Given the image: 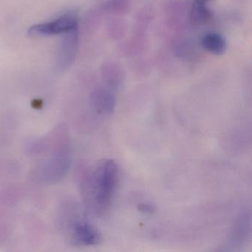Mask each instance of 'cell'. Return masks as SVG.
<instances>
[{
    "label": "cell",
    "mask_w": 252,
    "mask_h": 252,
    "mask_svg": "<svg viewBox=\"0 0 252 252\" xmlns=\"http://www.w3.org/2000/svg\"><path fill=\"white\" fill-rule=\"evenodd\" d=\"M102 73L106 85L114 90L120 86L122 82V70L119 66L108 63L103 67Z\"/></svg>",
    "instance_id": "30bf717a"
},
{
    "label": "cell",
    "mask_w": 252,
    "mask_h": 252,
    "mask_svg": "<svg viewBox=\"0 0 252 252\" xmlns=\"http://www.w3.org/2000/svg\"><path fill=\"white\" fill-rule=\"evenodd\" d=\"M138 210L145 214H152L155 211L154 207L147 203H142L138 206Z\"/></svg>",
    "instance_id": "8fae6325"
},
{
    "label": "cell",
    "mask_w": 252,
    "mask_h": 252,
    "mask_svg": "<svg viewBox=\"0 0 252 252\" xmlns=\"http://www.w3.org/2000/svg\"><path fill=\"white\" fill-rule=\"evenodd\" d=\"M119 179V168L111 159H103L90 166L80 183L85 209L95 215L104 213L111 204Z\"/></svg>",
    "instance_id": "6da1fadb"
},
{
    "label": "cell",
    "mask_w": 252,
    "mask_h": 252,
    "mask_svg": "<svg viewBox=\"0 0 252 252\" xmlns=\"http://www.w3.org/2000/svg\"><path fill=\"white\" fill-rule=\"evenodd\" d=\"M212 0H192L190 10V23L194 26H200L207 23L212 17L208 4Z\"/></svg>",
    "instance_id": "ba28073f"
},
{
    "label": "cell",
    "mask_w": 252,
    "mask_h": 252,
    "mask_svg": "<svg viewBox=\"0 0 252 252\" xmlns=\"http://www.w3.org/2000/svg\"><path fill=\"white\" fill-rule=\"evenodd\" d=\"M78 40V29L64 34L57 56V66L59 70H65L73 63L77 51Z\"/></svg>",
    "instance_id": "8992f818"
},
{
    "label": "cell",
    "mask_w": 252,
    "mask_h": 252,
    "mask_svg": "<svg viewBox=\"0 0 252 252\" xmlns=\"http://www.w3.org/2000/svg\"><path fill=\"white\" fill-rule=\"evenodd\" d=\"M60 229L67 243L76 246H92L101 241L97 228L76 204L67 203L60 212Z\"/></svg>",
    "instance_id": "3957f363"
},
{
    "label": "cell",
    "mask_w": 252,
    "mask_h": 252,
    "mask_svg": "<svg viewBox=\"0 0 252 252\" xmlns=\"http://www.w3.org/2000/svg\"><path fill=\"white\" fill-rule=\"evenodd\" d=\"M47 151L44 158L36 166L34 177L42 184H54L60 182L67 175L71 164L70 141L66 132L58 129L53 134L51 140L45 142Z\"/></svg>",
    "instance_id": "7a4b0ae2"
},
{
    "label": "cell",
    "mask_w": 252,
    "mask_h": 252,
    "mask_svg": "<svg viewBox=\"0 0 252 252\" xmlns=\"http://www.w3.org/2000/svg\"><path fill=\"white\" fill-rule=\"evenodd\" d=\"M116 90L107 85H99L91 95V105L96 114L101 116H110L116 107Z\"/></svg>",
    "instance_id": "5b68a950"
},
{
    "label": "cell",
    "mask_w": 252,
    "mask_h": 252,
    "mask_svg": "<svg viewBox=\"0 0 252 252\" xmlns=\"http://www.w3.org/2000/svg\"><path fill=\"white\" fill-rule=\"evenodd\" d=\"M251 218L247 213H243L239 216L234 223L226 242L227 247L240 246L246 241L250 234Z\"/></svg>",
    "instance_id": "52a82bcc"
},
{
    "label": "cell",
    "mask_w": 252,
    "mask_h": 252,
    "mask_svg": "<svg viewBox=\"0 0 252 252\" xmlns=\"http://www.w3.org/2000/svg\"><path fill=\"white\" fill-rule=\"evenodd\" d=\"M76 29H78L77 17L74 13H67L57 20L32 26L29 33L32 36H49L64 35Z\"/></svg>",
    "instance_id": "277c9868"
},
{
    "label": "cell",
    "mask_w": 252,
    "mask_h": 252,
    "mask_svg": "<svg viewBox=\"0 0 252 252\" xmlns=\"http://www.w3.org/2000/svg\"><path fill=\"white\" fill-rule=\"evenodd\" d=\"M203 49L214 55H222L226 51L227 43L222 35L217 33H206L202 38Z\"/></svg>",
    "instance_id": "9c48e42d"
}]
</instances>
